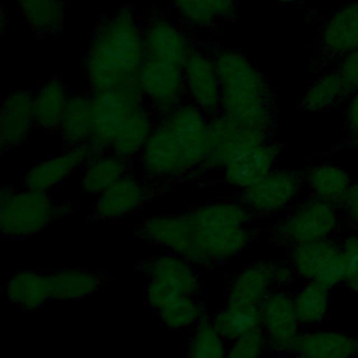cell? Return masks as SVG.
Instances as JSON below:
<instances>
[{"label":"cell","mask_w":358,"mask_h":358,"mask_svg":"<svg viewBox=\"0 0 358 358\" xmlns=\"http://www.w3.org/2000/svg\"><path fill=\"white\" fill-rule=\"evenodd\" d=\"M260 308L266 348L273 352H291L302 326L295 312L294 298L285 291L271 292Z\"/></svg>","instance_id":"4fadbf2b"},{"label":"cell","mask_w":358,"mask_h":358,"mask_svg":"<svg viewBox=\"0 0 358 358\" xmlns=\"http://www.w3.org/2000/svg\"><path fill=\"white\" fill-rule=\"evenodd\" d=\"M91 96L71 95L59 126V133L67 147L87 145L92 137Z\"/></svg>","instance_id":"1f68e13d"},{"label":"cell","mask_w":358,"mask_h":358,"mask_svg":"<svg viewBox=\"0 0 358 358\" xmlns=\"http://www.w3.org/2000/svg\"><path fill=\"white\" fill-rule=\"evenodd\" d=\"M194 229H218L245 227L250 220V211L241 201L221 200L206 203L189 211Z\"/></svg>","instance_id":"4dcf8cb0"},{"label":"cell","mask_w":358,"mask_h":358,"mask_svg":"<svg viewBox=\"0 0 358 358\" xmlns=\"http://www.w3.org/2000/svg\"><path fill=\"white\" fill-rule=\"evenodd\" d=\"M154 126L151 109L147 105H143L117 130L110 143L109 152L124 159H131L134 155H140Z\"/></svg>","instance_id":"83f0119b"},{"label":"cell","mask_w":358,"mask_h":358,"mask_svg":"<svg viewBox=\"0 0 358 358\" xmlns=\"http://www.w3.org/2000/svg\"><path fill=\"white\" fill-rule=\"evenodd\" d=\"M270 131L236 123L218 113L210 119V143L204 169H224L245 151L270 141Z\"/></svg>","instance_id":"ba28073f"},{"label":"cell","mask_w":358,"mask_h":358,"mask_svg":"<svg viewBox=\"0 0 358 358\" xmlns=\"http://www.w3.org/2000/svg\"><path fill=\"white\" fill-rule=\"evenodd\" d=\"M179 15L193 27L208 28L235 13L236 0H171Z\"/></svg>","instance_id":"836d02e7"},{"label":"cell","mask_w":358,"mask_h":358,"mask_svg":"<svg viewBox=\"0 0 358 358\" xmlns=\"http://www.w3.org/2000/svg\"><path fill=\"white\" fill-rule=\"evenodd\" d=\"M196 229L189 213L175 215H155L144 220L138 229V238L162 246L187 260Z\"/></svg>","instance_id":"2e32d148"},{"label":"cell","mask_w":358,"mask_h":358,"mask_svg":"<svg viewBox=\"0 0 358 358\" xmlns=\"http://www.w3.org/2000/svg\"><path fill=\"white\" fill-rule=\"evenodd\" d=\"M168 329H182L199 323L204 316L203 306L189 295H180L158 312Z\"/></svg>","instance_id":"f35d334b"},{"label":"cell","mask_w":358,"mask_h":358,"mask_svg":"<svg viewBox=\"0 0 358 358\" xmlns=\"http://www.w3.org/2000/svg\"><path fill=\"white\" fill-rule=\"evenodd\" d=\"M4 295L11 305H15L22 310H35L50 301L49 273H15L6 282Z\"/></svg>","instance_id":"484cf974"},{"label":"cell","mask_w":358,"mask_h":358,"mask_svg":"<svg viewBox=\"0 0 358 358\" xmlns=\"http://www.w3.org/2000/svg\"><path fill=\"white\" fill-rule=\"evenodd\" d=\"M330 291L315 281H306L294 296V306L301 324L316 326L323 322L330 308Z\"/></svg>","instance_id":"d590c367"},{"label":"cell","mask_w":358,"mask_h":358,"mask_svg":"<svg viewBox=\"0 0 358 358\" xmlns=\"http://www.w3.org/2000/svg\"><path fill=\"white\" fill-rule=\"evenodd\" d=\"M305 180L313 197L334 206L344 201L352 185L350 173L344 168L333 164L313 165L306 172Z\"/></svg>","instance_id":"f546056e"},{"label":"cell","mask_w":358,"mask_h":358,"mask_svg":"<svg viewBox=\"0 0 358 358\" xmlns=\"http://www.w3.org/2000/svg\"><path fill=\"white\" fill-rule=\"evenodd\" d=\"M302 178L294 171L274 169L256 185L245 189L241 203L250 214L270 215L289 206L299 193Z\"/></svg>","instance_id":"7c38bea8"},{"label":"cell","mask_w":358,"mask_h":358,"mask_svg":"<svg viewBox=\"0 0 358 358\" xmlns=\"http://www.w3.org/2000/svg\"><path fill=\"white\" fill-rule=\"evenodd\" d=\"M280 148L277 144L267 141L256 145L235 159L224 169V180L238 189H248L274 171Z\"/></svg>","instance_id":"44dd1931"},{"label":"cell","mask_w":358,"mask_h":358,"mask_svg":"<svg viewBox=\"0 0 358 358\" xmlns=\"http://www.w3.org/2000/svg\"><path fill=\"white\" fill-rule=\"evenodd\" d=\"M165 120L180 147L187 172L203 168L210 143V120L206 113L192 102H182Z\"/></svg>","instance_id":"30bf717a"},{"label":"cell","mask_w":358,"mask_h":358,"mask_svg":"<svg viewBox=\"0 0 358 358\" xmlns=\"http://www.w3.org/2000/svg\"><path fill=\"white\" fill-rule=\"evenodd\" d=\"M25 22L39 34H50L60 28L64 20L63 0H15Z\"/></svg>","instance_id":"e575fe53"},{"label":"cell","mask_w":358,"mask_h":358,"mask_svg":"<svg viewBox=\"0 0 358 358\" xmlns=\"http://www.w3.org/2000/svg\"><path fill=\"white\" fill-rule=\"evenodd\" d=\"M323 48L333 55H347L358 49V0L331 14L322 29Z\"/></svg>","instance_id":"cb8c5ba5"},{"label":"cell","mask_w":358,"mask_h":358,"mask_svg":"<svg viewBox=\"0 0 358 358\" xmlns=\"http://www.w3.org/2000/svg\"><path fill=\"white\" fill-rule=\"evenodd\" d=\"M148 196V186L127 173L96 197L91 220H117L130 215Z\"/></svg>","instance_id":"d6986e66"},{"label":"cell","mask_w":358,"mask_h":358,"mask_svg":"<svg viewBox=\"0 0 358 358\" xmlns=\"http://www.w3.org/2000/svg\"><path fill=\"white\" fill-rule=\"evenodd\" d=\"M291 358H305V357H302V355H298V354H294Z\"/></svg>","instance_id":"7dc6e473"},{"label":"cell","mask_w":358,"mask_h":358,"mask_svg":"<svg viewBox=\"0 0 358 358\" xmlns=\"http://www.w3.org/2000/svg\"><path fill=\"white\" fill-rule=\"evenodd\" d=\"M291 352L305 358H355L358 338L338 330L301 333Z\"/></svg>","instance_id":"7402d4cb"},{"label":"cell","mask_w":358,"mask_h":358,"mask_svg":"<svg viewBox=\"0 0 358 358\" xmlns=\"http://www.w3.org/2000/svg\"><path fill=\"white\" fill-rule=\"evenodd\" d=\"M277 1H280V3H295L298 0H277Z\"/></svg>","instance_id":"bcb514c9"},{"label":"cell","mask_w":358,"mask_h":358,"mask_svg":"<svg viewBox=\"0 0 358 358\" xmlns=\"http://www.w3.org/2000/svg\"><path fill=\"white\" fill-rule=\"evenodd\" d=\"M185 91L189 102L206 115H218L221 109V84L214 57L193 50L183 66Z\"/></svg>","instance_id":"5bb4252c"},{"label":"cell","mask_w":358,"mask_h":358,"mask_svg":"<svg viewBox=\"0 0 358 358\" xmlns=\"http://www.w3.org/2000/svg\"><path fill=\"white\" fill-rule=\"evenodd\" d=\"M140 162L144 173L154 180L176 179L189 173L180 147L165 119L154 126L140 152Z\"/></svg>","instance_id":"8fae6325"},{"label":"cell","mask_w":358,"mask_h":358,"mask_svg":"<svg viewBox=\"0 0 358 358\" xmlns=\"http://www.w3.org/2000/svg\"><path fill=\"white\" fill-rule=\"evenodd\" d=\"M341 248L347 263L345 284L352 294L358 295V232L348 234L341 241Z\"/></svg>","instance_id":"60d3db41"},{"label":"cell","mask_w":358,"mask_h":358,"mask_svg":"<svg viewBox=\"0 0 358 358\" xmlns=\"http://www.w3.org/2000/svg\"><path fill=\"white\" fill-rule=\"evenodd\" d=\"M110 278L87 270H60L49 273L50 301L76 302L96 294Z\"/></svg>","instance_id":"d4e9b609"},{"label":"cell","mask_w":358,"mask_h":358,"mask_svg":"<svg viewBox=\"0 0 358 358\" xmlns=\"http://www.w3.org/2000/svg\"><path fill=\"white\" fill-rule=\"evenodd\" d=\"M144 103L136 81L103 91H92V137L90 147L98 154L109 152L110 143L123 123Z\"/></svg>","instance_id":"3957f363"},{"label":"cell","mask_w":358,"mask_h":358,"mask_svg":"<svg viewBox=\"0 0 358 358\" xmlns=\"http://www.w3.org/2000/svg\"><path fill=\"white\" fill-rule=\"evenodd\" d=\"M145 291H147V303L155 312H159L164 306H166L175 298L182 295L180 292H178L171 285H168L165 282H161V281H157V280H148Z\"/></svg>","instance_id":"b9f144b4"},{"label":"cell","mask_w":358,"mask_h":358,"mask_svg":"<svg viewBox=\"0 0 358 358\" xmlns=\"http://www.w3.org/2000/svg\"><path fill=\"white\" fill-rule=\"evenodd\" d=\"M338 225L337 206L313 197L287 215L273 229V238L278 243L296 246L331 238Z\"/></svg>","instance_id":"5b68a950"},{"label":"cell","mask_w":358,"mask_h":358,"mask_svg":"<svg viewBox=\"0 0 358 358\" xmlns=\"http://www.w3.org/2000/svg\"><path fill=\"white\" fill-rule=\"evenodd\" d=\"M130 159H124L112 152L98 154L84 166L81 178V192L88 196H99L119 179L129 173Z\"/></svg>","instance_id":"4316f807"},{"label":"cell","mask_w":358,"mask_h":358,"mask_svg":"<svg viewBox=\"0 0 358 358\" xmlns=\"http://www.w3.org/2000/svg\"><path fill=\"white\" fill-rule=\"evenodd\" d=\"M337 73L348 91L358 90V49L343 56Z\"/></svg>","instance_id":"7bdbcfd3"},{"label":"cell","mask_w":358,"mask_h":358,"mask_svg":"<svg viewBox=\"0 0 358 358\" xmlns=\"http://www.w3.org/2000/svg\"><path fill=\"white\" fill-rule=\"evenodd\" d=\"M145 56L144 29L127 8H120L94 32L84 64L87 81L92 91L133 83Z\"/></svg>","instance_id":"6da1fadb"},{"label":"cell","mask_w":358,"mask_h":358,"mask_svg":"<svg viewBox=\"0 0 358 358\" xmlns=\"http://www.w3.org/2000/svg\"><path fill=\"white\" fill-rule=\"evenodd\" d=\"M289 260L296 277L305 281H315L329 289L345 282L347 263L338 241L327 238L296 245Z\"/></svg>","instance_id":"8992f818"},{"label":"cell","mask_w":358,"mask_h":358,"mask_svg":"<svg viewBox=\"0 0 358 358\" xmlns=\"http://www.w3.org/2000/svg\"><path fill=\"white\" fill-rule=\"evenodd\" d=\"M57 217V207L48 192L3 189L0 228L6 238H27L42 231Z\"/></svg>","instance_id":"277c9868"},{"label":"cell","mask_w":358,"mask_h":358,"mask_svg":"<svg viewBox=\"0 0 358 358\" xmlns=\"http://www.w3.org/2000/svg\"><path fill=\"white\" fill-rule=\"evenodd\" d=\"M34 126V94L24 90L8 92L0 108L1 151L21 145Z\"/></svg>","instance_id":"ac0fdd59"},{"label":"cell","mask_w":358,"mask_h":358,"mask_svg":"<svg viewBox=\"0 0 358 358\" xmlns=\"http://www.w3.org/2000/svg\"><path fill=\"white\" fill-rule=\"evenodd\" d=\"M221 84V109L225 117L252 129L270 131L273 108L264 76L243 55L222 49L214 56Z\"/></svg>","instance_id":"7a4b0ae2"},{"label":"cell","mask_w":358,"mask_h":358,"mask_svg":"<svg viewBox=\"0 0 358 358\" xmlns=\"http://www.w3.org/2000/svg\"><path fill=\"white\" fill-rule=\"evenodd\" d=\"M211 322L224 340L235 341L262 329V308L260 305H225L214 315Z\"/></svg>","instance_id":"d6a6232c"},{"label":"cell","mask_w":358,"mask_h":358,"mask_svg":"<svg viewBox=\"0 0 358 358\" xmlns=\"http://www.w3.org/2000/svg\"><path fill=\"white\" fill-rule=\"evenodd\" d=\"M94 157L95 152L88 144L67 147L62 154L31 166L24 175V186L31 190L49 192L67 179L74 171L85 166Z\"/></svg>","instance_id":"e0dca14e"},{"label":"cell","mask_w":358,"mask_h":358,"mask_svg":"<svg viewBox=\"0 0 358 358\" xmlns=\"http://www.w3.org/2000/svg\"><path fill=\"white\" fill-rule=\"evenodd\" d=\"M67 88L57 78H49L34 92L35 126L45 130H59L69 99Z\"/></svg>","instance_id":"f1b7e54d"},{"label":"cell","mask_w":358,"mask_h":358,"mask_svg":"<svg viewBox=\"0 0 358 358\" xmlns=\"http://www.w3.org/2000/svg\"><path fill=\"white\" fill-rule=\"evenodd\" d=\"M350 92L337 71L326 73L316 78L302 96V106L309 112H322L344 98Z\"/></svg>","instance_id":"8d00e7d4"},{"label":"cell","mask_w":358,"mask_h":358,"mask_svg":"<svg viewBox=\"0 0 358 358\" xmlns=\"http://www.w3.org/2000/svg\"><path fill=\"white\" fill-rule=\"evenodd\" d=\"M350 222L358 228V180L352 182L344 201L341 203Z\"/></svg>","instance_id":"ee69618b"},{"label":"cell","mask_w":358,"mask_h":358,"mask_svg":"<svg viewBox=\"0 0 358 358\" xmlns=\"http://www.w3.org/2000/svg\"><path fill=\"white\" fill-rule=\"evenodd\" d=\"M345 116H347V123L350 129L358 136V90L354 91V95L347 105Z\"/></svg>","instance_id":"f6af8a7d"},{"label":"cell","mask_w":358,"mask_h":358,"mask_svg":"<svg viewBox=\"0 0 358 358\" xmlns=\"http://www.w3.org/2000/svg\"><path fill=\"white\" fill-rule=\"evenodd\" d=\"M266 347L267 340L262 327L235 340L225 358H259Z\"/></svg>","instance_id":"ab89813d"},{"label":"cell","mask_w":358,"mask_h":358,"mask_svg":"<svg viewBox=\"0 0 358 358\" xmlns=\"http://www.w3.org/2000/svg\"><path fill=\"white\" fill-rule=\"evenodd\" d=\"M138 271H141L148 280H157L171 285L182 295L193 296L197 294L200 287L197 273L190 262L176 255L148 259L138 264Z\"/></svg>","instance_id":"603a6c76"},{"label":"cell","mask_w":358,"mask_h":358,"mask_svg":"<svg viewBox=\"0 0 358 358\" xmlns=\"http://www.w3.org/2000/svg\"><path fill=\"white\" fill-rule=\"evenodd\" d=\"M144 29L147 57H154L178 67H183L193 49L187 35L175 24L164 18H154Z\"/></svg>","instance_id":"ffe728a7"},{"label":"cell","mask_w":358,"mask_h":358,"mask_svg":"<svg viewBox=\"0 0 358 358\" xmlns=\"http://www.w3.org/2000/svg\"><path fill=\"white\" fill-rule=\"evenodd\" d=\"M186 358H225L224 338L206 315L197 323L190 338Z\"/></svg>","instance_id":"74e56055"},{"label":"cell","mask_w":358,"mask_h":358,"mask_svg":"<svg viewBox=\"0 0 358 358\" xmlns=\"http://www.w3.org/2000/svg\"><path fill=\"white\" fill-rule=\"evenodd\" d=\"M144 103L161 115H168L179 103L185 91L183 67L147 57L136 77Z\"/></svg>","instance_id":"52a82bcc"},{"label":"cell","mask_w":358,"mask_h":358,"mask_svg":"<svg viewBox=\"0 0 358 358\" xmlns=\"http://www.w3.org/2000/svg\"><path fill=\"white\" fill-rule=\"evenodd\" d=\"M252 232L245 227L199 229L194 234L187 260L210 267L238 256L248 246Z\"/></svg>","instance_id":"9a60e30c"},{"label":"cell","mask_w":358,"mask_h":358,"mask_svg":"<svg viewBox=\"0 0 358 358\" xmlns=\"http://www.w3.org/2000/svg\"><path fill=\"white\" fill-rule=\"evenodd\" d=\"M296 274L291 266L259 262L245 267L229 284L225 305H262L271 288L289 287Z\"/></svg>","instance_id":"9c48e42d"}]
</instances>
